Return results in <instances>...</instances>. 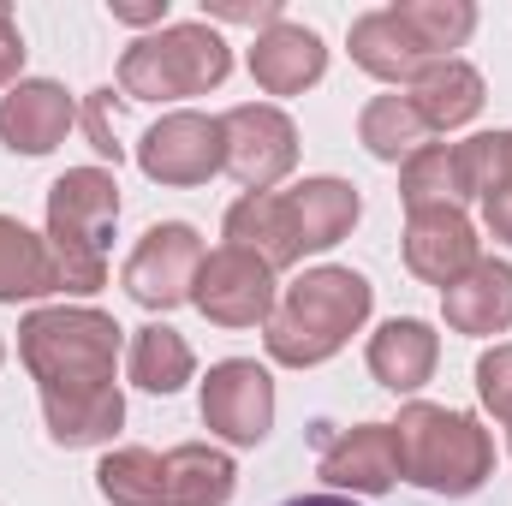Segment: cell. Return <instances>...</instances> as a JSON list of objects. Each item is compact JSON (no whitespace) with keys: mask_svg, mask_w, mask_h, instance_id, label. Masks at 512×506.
<instances>
[{"mask_svg":"<svg viewBox=\"0 0 512 506\" xmlns=\"http://www.w3.org/2000/svg\"><path fill=\"white\" fill-rule=\"evenodd\" d=\"M126 328L90 304L30 310L18 322V358L42 387V423L54 447H108L126 423V393L114 381Z\"/></svg>","mask_w":512,"mask_h":506,"instance_id":"1","label":"cell"},{"mask_svg":"<svg viewBox=\"0 0 512 506\" xmlns=\"http://www.w3.org/2000/svg\"><path fill=\"white\" fill-rule=\"evenodd\" d=\"M370 304H376V286L358 268H310L274 298L262 346L286 370H316L334 352H346V340L370 322Z\"/></svg>","mask_w":512,"mask_h":506,"instance_id":"2","label":"cell"},{"mask_svg":"<svg viewBox=\"0 0 512 506\" xmlns=\"http://www.w3.org/2000/svg\"><path fill=\"white\" fill-rule=\"evenodd\" d=\"M477 30L471 0H399L352 18V60L382 84H417L429 66L453 60Z\"/></svg>","mask_w":512,"mask_h":506,"instance_id":"3","label":"cell"},{"mask_svg":"<svg viewBox=\"0 0 512 506\" xmlns=\"http://www.w3.org/2000/svg\"><path fill=\"white\" fill-rule=\"evenodd\" d=\"M393 435H399V477L417 483L423 495L465 501V495H477L495 477V441H489V429L471 411L411 399L399 411Z\"/></svg>","mask_w":512,"mask_h":506,"instance_id":"4","label":"cell"},{"mask_svg":"<svg viewBox=\"0 0 512 506\" xmlns=\"http://www.w3.org/2000/svg\"><path fill=\"white\" fill-rule=\"evenodd\" d=\"M120 221V179L108 167H66L48 185V251L60 292H102L108 286V239Z\"/></svg>","mask_w":512,"mask_h":506,"instance_id":"5","label":"cell"},{"mask_svg":"<svg viewBox=\"0 0 512 506\" xmlns=\"http://www.w3.org/2000/svg\"><path fill=\"white\" fill-rule=\"evenodd\" d=\"M233 72V48L215 24H161L120 54V96L126 102H179L209 96Z\"/></svg>","mask_w":512,"mask_h":506,"instance_id":"6","label":"cell"},{"mask_svg":"<svg viewBox=\"0 0 512 506\" xmlns=\"http://www.w3.org/2000/svg\"><path fill=\"white\" fill-rule=\"evenodd\" d=\"M203 256L209 251H203L197 227H185V221H155V227L131 245L126 268H120V286H126L131 304H143V310L191 304V286H197Z\"/></svg>","mask_w":512,"mask_h":506,"instance_id":"7","label":"cell"},{"mask_svg":"<svg viewBox=\"0 0 512 506\" xmlns=\"http://www.w3.org/2000/svg\"><path fill=\"white\" fill-rule=\"evenodd\" d=\"M137 167H143V179L173 185V191H185V185H209V179L227 167L221 120H215V114H191V108L155 120V126L137 137Z\"/></svg>","mask_w":512,"mask_h":506,"instance_id":"8","label":"cell"},{"mask_svg":"<svg viewBox=\"0 0 512 506\" xmlns=\"http://www.w3.org/2000/svg\"><path fill=\"white\" fill-rule=\"evenodd\" d=\"M191 304L215 328H268V316H274V268L256 262L251 251H239V245H221V251L203 256Z\"/></svg>","mask_w":512,"mask_h":506,"instance_id":"9","label":"cell"},{"mask_svg":"<svg viewBox=\"0 0 512 506\" xmlns=\"http://www.w3.org/2000/svg\"><path fill=\"white\" fill-rule=\"evenodd\" d=\"M227 137V173L245 191H274L292 167H298V126L274 108V102H239L221 114Z\"/></svg>","mask_w":512,"mask_h":506,"instance_id":"10","label":"cell"},{"mask_svg":"<svg viewBox=\"0 0 512 506\" xmlns=\"http://www.w3.org/2000/svg\"><path fill=\"white\" fill-rule=\"evenodd\" d=\"M203 423L227 447H262L274 429V376L256 358H227L203 381Z\"/></svg>","mask_w":512,"mask_h":506,"instance_id":"11","label":"cell"},{"mask_svg":"<svg viewBox=\"0 0 512 506\" xmlns=\"http://www.w3.org/2000/svg\"><path fill=\"white\" fill-rule=\"evenodd\" d=\"M322 441V483L334 495H387L399 483V435L393 423H358V429H328L316 423Z\"/></svg>","mask_w":512,"mask_h":506,"instance_id":"12","label":"cell"},{"mask_svg":"<svg viewBox=\"0 0 512 506\" xmlns=\"http://www.w3.org/2000/svg\"><path fill=\"white\" fill-rule=\"evenodd\" d=\"M477 262H483V239H477L465 209H417V215H405V268L423 286L447 292Z\"/></svg>","mask_w":512,"mask_h":506,"instance_id":"13","label":"cell"},{"mask_svg":"<svg viewBox=\"0 0 512 506\" xmlns=\"http://www.w3.org/2000/svg\"><path fill=\"white\" fill-rule=\"evenodd\" d=\"M72 126H78V102L54 78H18L0 96V143L12 155H48L66 143Z\"/></svg>","mask_w":512,"mask_h":506,"instance_id":"14","label":"cell"},{"mask_svg":"<svg viewBox=\"0 0 512 506\" xmlns=\"http://www.w3.org/2000/svg\"><path fill=\"white\" fill-rule=\"evenodd\" d=\"M322 72H328V48L310 24L280 18L251 42V78L268 96H304L310 84H322Z\"/></svg>","mask_w":512,"mask_h":506,"instance_id":"15","label":"cell"},{"mask_svg":"<svg viewBox=\"0 0 512 506\" xmlns=\"http://www.w3.org/2000/svg\"><path fill=\"white\" fill-rule=\"evenodd\" d=\"M441 316H447L453 334H471V340L507 334L512 328V262L483 256L471 274H459V280L441 292Z\"/></svg>","mask_w":512,"mask_h":506,"instance_id":"16","label":"cell"},{"mask_svg":"<svg viewBox=\"0 0 512 506\" xmlns=\"http://www.w3.org/2000/svg\"><path fill=\"white\" fill-rule=\"evenodd\" d=\"M227 245L251 251L256 262H268L274 274L292 268L304 256V239H298V215L286 203V191H245L233 209H227Z\"/></svg>","mask_w":512,"mask_h":506,"instance_id":"17","label":"cell"},{"mask_svg":"<svg viewBox=\"0 0 512 506\" xmlns=\"http://www.w3.org/2000/svg\"><path fill=\"white\" fill-rule=\"evenodd\" d=\"M370 376L382 381L387 393H417L423 381L435 376V358H441V334L417 316H393L370 334Z\"/></svg>","mask_w":512,"mask_h":506,"instance_id":"18","label":"cell"},{"mask_svg":"<svg viewBox=\"0 0 512 506\" xmlns=\"http://www.w3.org/2000/svg\"><path fill=\"white\" fill-rule=\"evenodd\" d=\"M239 489V465L221 447L185 441L161 453V506H227Z\"/></svg>","mask_w":512,"mask_h":506,"instance_id":"19","label":"cell"},{"mask_svg":"<svg viewBox=\"0 0 512 506\" xmlns=\"http://www.w3.org/2000/svg\"><path fill=\"white\" fill-rule=\"evenodd\" d=\"M286 203H292V215H298V239H304V251H334V245L358 227V215H364L358 185H352V179H334V173L292 185Z\"/></svg>","mask_w":512,"mask_h":506,"instance_id":"20","label":"cell"},{"mask_svg":"<svg viewBox=\"0 0 512 506\" xmlns=\"http://www.w3.org/2000/svg\"><path fill=\"white\" fill-rule=\"evenodd\" d=\"M483 102H489V90H483V72L471 60H441L411 84V108L429 120V131L471 126L483 114Z\"/></svg>","mask_w":512,"mask_h":506,"instance_id":"21","label":"cell"},{"mask_svg":"<svg viewBox=\"0 0 512 506\" xmlns=\"http://www.w3.org/2000/svg\"><path fill=\"white\" fill-rule=\"evenodd\" d=\"M48 292H60L48 239L30 233L12 215H0V304H30V298H48Z\"/></svg>","mask_w":512,"mask_h":506,"instance_id":"22","label":"cell"},{"mask_svg":"<svg viewBox=\"0 0 512 506\" xmlns=\"http://www.w3.org/2000/svg\"><path fill=\"white\" fill-rule=\"evenodd\" d=\"M197 370V358H191V346H185V334L179 328H167V322H149V328H137L126 346V376L143 387V393H179L185 381Z\"/></svg>","mask_w":512,"mask_h":506,"instance_id":"23","label":"cell"},{"mask_svg":"<svg viewBox=\"0 0 512 506\" xmlns=\"http://www.w3.org/2000/svg\"><path fill=\"white\" fill-rule=\"evenodd\" d=\"M358 143H364L376 161L405 167L417 149L435 143V131H429V120H423L417 108H411V96H376V102L358 114Z\"/></svg>","mask_w":512,"mask_h":506,"instance_id":"24","label":"cell"},{"mask_svg":"<svg viewBox=\"0 0 512 506\" xmlns=\"http://www.w3.org/2000/svg\"><path fill=\"white\" fill-rule=\"evenodd\" d=\"M399 203H405V215H417V209H465L471 197H465V179H459V155L447 143L417 149L399 167Z\"/></svg>","mask_w":512,"mask_h":506,"instance_id":"25","label":"cell"},{"mask_svg":"<svg viewBox=\"0 0 512 506\" xmlns=\"http://www.w3.org/2000/svg\"><path fill=\"white\" fill-rule=\"evenodd\" d=\"M96 489L108 506H161V453L149 447H114L96 465Z\"/></svg>","mask_w":512,"mask_h":506,"instance_id":"26","label":"cell"},{"mask_svg":"<svg viewBox=\"0 0 512 506\" xmlns=\"http://www.w3.org/2000/svg\"><path fill=\"white\" fill-rule=\"evenodd\" d=\"M477 399L512 429V346H489L477 358Z\"/></svg>","mask_w":512,"mask_h":506,"instance_id":"27","label":"cell"},{"mask_svg":"<svg viewBox=\"0 0 512 506\" xmlns=\"http://www.w3.org/2000/svg\"><path fill=\"white\" fill-rule=\"evenodd\" d=\"M84 131H90V149L120 167L126 143H120V102H114V90H96V96L84 102Z\"/></svg>","mask_w":512,"mask_h":506,"instance_id":"28","label":"cell"},{"mask_svg":"<svg viewBox=\"0 0 512 506\" xmlns=\"http://www.w3.org/2000/svg\"><path fill=\"white\" fill-rule=\"evenodd\" d=\"M209 18H215V24H251L256 36H262V30H268V24H280V18H286V6H280V0H203V24H209Z\"/></svg>","mask_w":512,"mask_h":506,"instance_id":"29","label":"cell"},{"mask_svg":"<svg viewBox=\"0 0 512 506\" xmlns=\"http://www.w3.org/2000/svg\"><path fill=\"white\" fill-rule=\"evenodd\" d=\"M18 72H24V36H18L12 12L0 6V90H12V84H18Z\"/></svg>","mask_w":512,"mask_h":506,"instance_id":"30","label":"cell"},{"mask_svg":"<svg viewBox=\"0 0 512 506\" xmlns=\"http://www.w3.org/2000/svg\"><path fill=\"white\" fill-rule=\"evenodd\" d=\"M483 227H489L501 245H512V179H507V185H495V191L483 197Z\"/></svg>","mask_w":512,"mask_h":506,"instance_id":"31","label":"cell"},{"mask_svg":"<svg viewBox=\"0 0 512 506\" xmlns=\"http://www.w3.org/2000/svg\"><path fill=\"white\" fill-rule=\"evenodd\" d=\"M108 12L120 24H161L167 18V0H108Z\"/></svg>","mask_w":512,"mask_h":506,"instance_id":"32","label":"cell"},{"mask_svg":"<svg viewBox=\"0 0 512 506\" xmlns=\"http://www.w3.org/2000/svg\"><path fill=\"white\" fill-rule=\"evenodd\" d=\"M280 506H358L352 495H298V501H280Z\"/></svg>","mask_w":512,"mask_h":506,"instance_id":"33","label":"cell"},{"mask_svg":"<svg viewBox=\"0 0 512 506\" xmlns=\"http://www.w3.org/2000/svg\"><path fill=\"white\" fill-rule=\"evenodd\" d=\"M501 161H507V179H512V131H501Z\"/></svg>","mask_w":512,"mask_h":506,"instance_id":"34","label":"cell"},{"mask_svg":"<svg viewBox=\"0 0 512 506\" xmlns=\"http://www.w3.org/2000/svg\"><path fill=\"white\" fill-rule=\"evenodd\" d=\"M0 358H6V346H0Z\"/></svg>","mask_w":512,"mask_h":506,"instance_id":"35","label":"cell"}]
</instances>
